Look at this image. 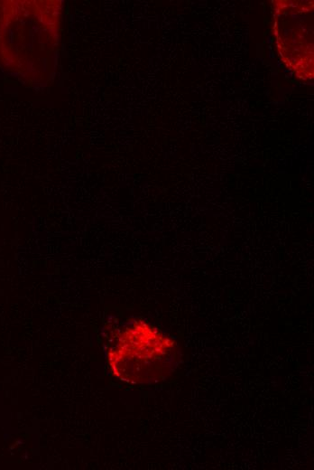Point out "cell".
<instances>
[{"instance_id": "cell-2", "label": "cell", "mask_w": 314, "mask_h": 470, "mask_svg": "<svg viewBox=\"0 0 314 470\" xmlns=\"http://www.w3.org/2000/svg\"><path fill=\"white\" fill-rule=\"evenodd\" d=\"M272 31L281 61L295 77L313 78V1H274Z\"/></svg>"}, {"instance_id": "cell-1", "label": "cell", "mask_w": 314, "mask_h": 470, "mask_svg": "<svg viewBox=\"0 0 314 470\" xmlns=\"http://www.w3.org/2000/svg\"><path fill=\"white\" fill-rule=\"evenodd\" d=\"M106 356L112 374L130 383L157 382L177 366L173 339L143 319H132L106 330Z\"/></svg>"}]
</instances>
